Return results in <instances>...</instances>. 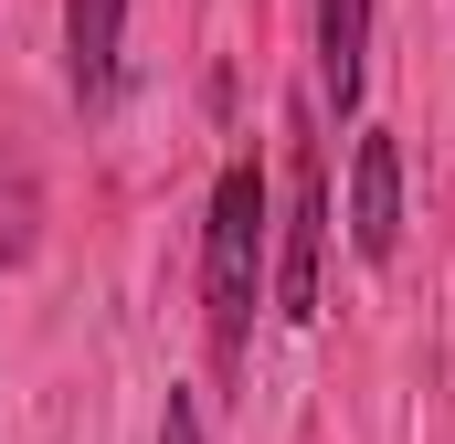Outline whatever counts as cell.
Returning <instances> with one entry per match:
<instances>
[{"label": "cell", "mask_w": 455, "mask_h": 444, "mask_svg": "<svg viewBox=\"0 0 455 444\" xmlns=\"http://www.w3.org/2000/svg\"><path fill=\"white\" fill-rule=\"evenodd\" d=\"M275 202H265V170L233 159L212 180V222H202V329H212V370H243L254 349V307L275 286Z\"/></svg>", "instance_id": "1"}, {"label": "cell", "mask_w": 455, "mask_h": 444, "mask_svg": "<svg viewBox=\"0 0 455 444\" xmlns=\"http://www.w3.org/2000/svg\"><path fill=\"white\" fill-rule=\"evenodd\" d=\"M286 233H275V318L286 329H307L318 318V265H329V159H318V138H307V107L286 116Z\"/></svg>", "instance_id": "2"}, {"label": "cell", "mask_w": 455, "mask_h": 444, "mask_svg": "<svg viewBox=\"0 0 455 444\" xmlns=\"http://www.w3.org/2000/svg\"><path fill=\"white\" fill-rule=\"evenodd\" d=\"M349 254L360 265L403 254V148H392V127H360V148H349Z\"/></svg>", "instance_id": "3"}, {"label": "cell", "mask_w": 455, "mask_h": 444, "mask_svg": "<svg viewBox=\"0 0 455 444\" xmlns=\"http://www.w3.org/2000/svg\"><path fill=\"white\" fill-rule=\"evenodd\" d=\"M116 64H127V0H64V75L85 116L116 107Z\"/></svg>", "instance_id": "4"}, {"label": "cell", "mask_w": 455, "mask_h": 444, "mask_svg": "<svg viewBox=\"0 0 455 444\" xmlns=\"http://www.w3.org/2000/svg\"><path fill=\"white\" fill-rule=\"evenodd\" d=\"M360 75H371V0H318V107L360 116Z\"/></svg>", "instance_id": "5"}, {"label": "cell", "mask_w": 455, "mask_h": 444, "mask_svg": "<svg viewBox=\"0 0 455 444\" xmlns=\"http://www.w3.org/2000/svg\"><path fill=\"white\" fill-rule=\"evenodd\" d=\"M32 243H43V170H32V148L0 127V275H11Z\"/></svg>", "instance_id": "6"}, {"label": "cell", "mask_w": 455, "mask_h": 444, "mask_svg": "<svg viewBox=\"0 0 455 444\" xmlns=\"http://www.w3.org/2000/svg\"><path fill=\"white\" fill-rule=\"evenodd\" d=\"M159 444H212V434H202V402H191V392H170V402H159Z\"/></svg>", "instance_id": "7"}]
</instances>
